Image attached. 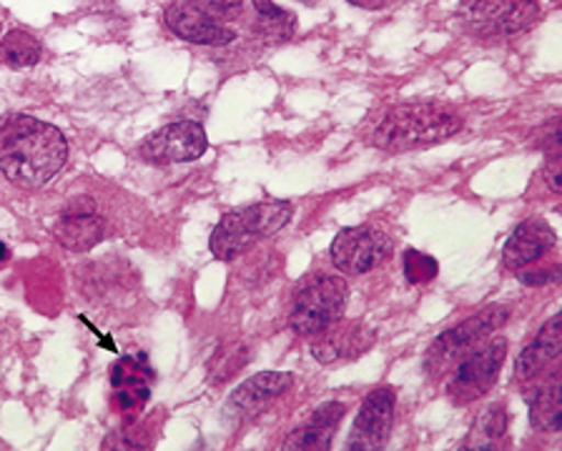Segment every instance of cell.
Wrapping results in <instances>:
<instances>
[{
	"label": "cell",
	"instance_id": "cell-8",
	"mask_svg": "<svg viewBox=\"0 0 562 451\" xmlns=\"http://www.w3.org/2000/svg\"><path fill=\"white\" fill-rule=\"evenodd\" d=\"M206 148V131L199 123L176 121L148 136L146 144L140 146V154L154 164H189L204 156Z\"/></svg>",
	"mask_w": 562,
	"mask_h": 451
},
{
	"label": "cell",
	"instance_id": "cell-16",
	"mask_svg": "<svg viewBox=\"0 0 562 451\" xmlns=\"http://www.w3.org/2000/svg\"><path fill=\"white\" fill-rule=\"evenodd\" d=\"M341 417H345V404L327 402L312 414V419L306 421L302 429H296L294 435L286 439L284 449H329Z\"/></svg>",
	"mask_w": 562,
	"mask_h": 451
},
{
	"label": "cell",
	"instance_id": "cell-19",
	"mask_svg": "<svg viewBox=\"0 0 562 451\" xmlns=\"http://www.w3.org/2000/svg\"><path fill=\"white\" fill-rule=\"evenodd\" d=\"M530 424L538 431H560L562 427V392L560 382L544 384L530 404Z\"/></svg>",
	"mask_w": 562,
	"mask_h": 451
},
{
	"label": "cell",
	"instance_id": "cell-21",
	"mask_svg": "<svg viewBox=\"0 0 562 451\" xmlns=\"http://www.w3.org/2000/svg\"><path fill=\"white\" fill-rule=\"evenodd\" d=\"M507 435V411L503 406H490L485 414H480L477 424L470 431L464 449H497V441Z\"/></svg>",
	"mask_w": 562,
	"mask_h": 451
},
{
	"label": "cell",
	"instance_id": "cell-23",
	"mask_svg": "<svg viewBox=\"0 0 562 451\" xmlns=\"http://www.w3.org/2000/svg\"><path fill=\"white\" fill-rule=\"evenodd\" d=\"M402 269H404V279H407L409 284H415V286L429 284V281H432L439 273V267H437V261L432 259V256L422 253L417 249L404 251Z\"/></svg>",
	"mask_w": 562,
	"mask_h": 451
},
{
	"label": "cell",
	"instance_id": "cell-27",
	"mask_svg": "<svg viewBox=\"0 0 562 451\" xmlns=\"http://www.w3.org/2000/svg\"><path fill=\"white\" fill-rule=\"evenodd\" d=\"M349 3L357 8H364V11H380V8L390 5L392 0H349Z\"/></svg>",
	"mask_w": 562,
	"mask_h": 451
},
{
	"label": "cell",
	"instance_id": "cell-7",
	"mask_svg": "<svg viewBox=\"0 0 562 451\" xmlns=\"http://www.w3.org/2000/svg\"><path fill=\"white\" fill-rule=\"evenodd\" d=\"M331 261L347 277H362L392 253L390 236L374 226H355L341 228L331 241Z\"/></svg>",
	"mask_w": 562,
	"mask_h": 451
},
{
	"label": "cell",
	"instance_id": "cell-26",
	"mask_svg": "<svg viewBox=\"0 0 562 451\" xmlns=\"http://www.w3.org/2000/svg\"><path fill=\"white\" fill-rule=\"evenodd\" d=\"M544 181H548L552 193L562 191V164H560V158H550L548 168H544Z\"/></svg>",
	"mask_w": 562,
	"mask_h": 451
},
{
	"label": "cell",
	"instance_id": "cell-18",
	"mask_svg": "<svg viewBox=\"0 0 562 451\" xmlns=\"http://www.w3.org/2000/svg\"><path fill=\"white\" fill-rule=\"evenodd\" d=\"M211 253L222 261H234L236 256H241L246 249L251 246V238L246 236L241 228V221L236 216V211L226 214L222 221H218L214 234H211Z\"/></svg>",
	"mask_w": 562,
	"mask_h": 451
},
{
	"label": "cell",
	"instance_id": "cell-14",
	"mask_svg": "<svg viewBox=\"0 0 562 451\" xmlns=\"http://www.w3.org/2000/svg\"><path fill=\"white\" fill-rule=\"evenodd\" d=\"M294 376L292 374H279V371H263V374L251 376L249 382H244L228 399L232 411L239 414V417H251L263 406L271 404L292 386Z\"/></svg>",
	"mask_w": 562,
	"mask_h": 451
},
{
	"label": "cell",
	"instance_id": "cell-3",
	"mask_svg": "<svg viewBox=\"0 0 562 451\" xmlns=\"http://www.w3.org/2000/svg\"><path fill=\"white\" fill-rule=\"evenodd\" d=\"M507 306H487L474 316L464 318V322L460 326H454V329L437 336V341L432 343V349H429L425 361L429 374L439 376L445 374L447 369L460 364L477 343H482V339H487L490 334H495L499 326L507 322Z\"/></svg>",
	"mask_w": 562,
	"mask_h": 451
},
{
	"label": "cell",
	"instance_id": "cell-1",
	"mask_svg": "<svg viewBox=\"0 0 562 451\" xmlns=\"http://www.w3.org/2000/svg\"><path fill=\"white\" fill-rule=\"evenodd\" d=\"M68 161L66 136L33 116L0 119V171L21 189H43Z\"/></svg>",
	"mask_w": 562,
	"mask_h": 451
},
{
	"label": "cell",
	"instance_id": "cell-25",
	"mask_svg": "<svg viewBox=\"0 0 562 451\" xmlns=\"http://www.w3.org/2000/svg\"><path fill=\"white\" fill-rule=\"evenodd\" d=\"M187 3L199 8L201 13L216 18V21H222V23H226L228 18L239 15L244 8V0H187Z\"/></svg>",
	"mask_w": 562,
	"mask_h": 451
},
{
	"label": "cell",
	"instance_id": "cell-4",
	"mask_svg": "<svg viewBox=\"0 0 562 451\" xmlns=\"http://www.w3.org/2000/svg\"><path fill=\"white\" fill-rule=\"evenodd\" d=\"M349 289L339 277H316L299 291L289 326L299 336H316L331 326L345 312Z\"/></svg>",
	"mask_w": 562,
	"mask_h": 451
},
{
	"label": "cell",
	"instance_id": "cell-6",
	"mask_svg": "<svg viewBox=\"0 0 562 451\" xmlns=\"http://www.w3.org/2000/svg\"><path fill=\"white\" fill-rule=\"evenodd\" d=\"M507 357V341L505 339H490L485 347L477 343L468 357H464L454 369V376L447 394L454 404H470L485 396L492 386H495L499 369Z\"/></svg>",
	"mask_w": 562,
	"mask_h": 451
},
{
	"label": "cell",
	"instance_id": "cell-13",
	"mask_svg": "<svg viewBox=\"0 0 562 451\" xmlns=\"http://www.w3.org/2000/svg\"><path fill=\"white\" fill-rule=\"evenodd\" d=\"M562 353V322L560 316H552L548 324L542 326L540 334L525 347L515 364V379L517 382H530V379L540 376L550 364H555Z\"/></svg>",
	"mask_w": 562,
	"mask_h": 451
},
{
	"label": "cell",
	"instance_id": "cell-20",
	"mask_svg": "<svg viewBox=\"0 0 562 451\" xmlns=\"http://www.w3.org/2000/svg\"><path fill=\"white\" fill-rule=\"evenodd\" d=\"M0 56L8 66L13 68H29L35 66L43 56L41 41L35 38L33 33L15 29L11 33H5V38L0 41Z\"/></svg>",
	"mask_w": 562,
	"mask_h": 451
},
{
	"label": "cell",
	"instance_id": "cell-9",
	"mask_svg": "<svg viewBox=\"0 0 562 451\" xmlns=\"http://www.w3.org/2000/svg\"><path fill=\"white\" fill-rule=\"evenodd\" d=\"M394 392L390 386L374 388L359 409L355 427L349 431L351 451H376L386 447L394 421Z\"/></svg>",
	"mask_w": 562,
	"mask_h": 451
},
{
	"label": "cell",
	"instance_id": "cell-10",
	"mask_svg": "<svg viewBox=\"0 0 562 451\" xmlns=\"http://www.w3.org/2000/svg\"><path fill=\"white\" fill-rule=\"evenodd\" d=\"M374 331L359 322H334L316 334L312 341V357L319 364H337V361H355L372 349Z\"/></svg>",
	"mask_w": 562,
	"mask_h": 451
},
{
	"label": "cell",
	"instance_id": "cell-12",
	"mask_svg": "<svg viewBox=\"0 0 562 451\" xmlns=\"http://www.w3.org/2000/svg\"><path fill=\"white\" fill-rule=\"evenodd\" d=\"M552 246H555V232H552L544 221H522V224L513 232V236L507 238L503 249V261L507 269L522 271L527 267H532L535 261H540Z\"/></svg>",
	"mask_w": 562,
	"mask_h": 451
},
{
	"label": "cell",
	"instance_id": "cell-28",
	"mask_svg": "<svg viewBox=\"0 0 562 451\" xmlns=\"http://www.w3.org/2000/svg\"><path fill=\"white\" fill-rule=\"evenodd\" d=\"M5 256H8V251H5V246H3V244H0V261H3V259H5Z\"/></svg>",
	"mask_w": 562,
	"mask_h": 451
},
{
	"label": "cell",
	"instance_id": "cell-11",
	"mask_svg": "<svg viewBox=\"0 0 562 451\" xmlns=\"http://www.w3.org/2000/svg\"><path fill=\"white\" fill-rule=\"evenodd\" d=\"M166 25L179 35V38L189 43H199V46H226L236 38V31L228 29L226 23L216 21L199 8L189 5L187 0H176L166 8Z\"/></svg>",
	"mask_w": 562,
	"mask_h": 451
},
{
	"label": "cell",
	"instance_id": "cell-5",
	"mask_svg": "<svg viewBox=\"0 0 562 451\" xmlns=\"http://www.w3.org/2000/svg\"><path fill=\"white\" fill-rule=\"evenodd\" d=\"M535 0H462L460 18L477 35H513L538 21Z\"/></svg>",
	"mask_w": 562,
	"mask_h": 451
},
{
	"label": "cell",
	"instance_id": "cell-15",
	"mask_svg": "<svg viewBox=\"0 0 562 451\" xmlns=\"http://www.w3.org/2000/svg\"><path fill=\"white\" fill-rule=\"evenodd\" d=\"M53 236L58 238L60 246H66L68 251H88L103 238V221L101 216L93 214V208L74 206L68 208L64 216L58 218V224L53 226Z\"/></svg>",
	"mask_w": 562,
	"mask_h": 451
},
{
	"label": "cell",
	"instance_id": "cell-17",
	"mask_svg": "<svg viewBox=\"0 0 562 451\" xmlns=\"http://www.w3.org/2000/svg\"><path fill=\"white\" fill-rule=\"evenodd\" d=\"M236 216L241 221V228L246 236L251 238V244L257 238H269L279 234L289 221L294 216V206L286 201H267V203H254V206H246L236 211Z\"/></svg>",
	"mask_w": 562,
	"mask_h": 451
},
{
	"label": "cell",
	"instance_id": "cell-24",
	"mask_svg": "<svg viewBox=\"0 0 562 451\" xmlns=\"http://www.w3.org/2000/svg\"><path fill=\"white\" fill-rule=\"evenodd\" d=\"M246 359H249V353H246V349H241V347L226 349V351L218 353V357L214 359V364H211V376L222 379V382H224V379L234 376L236 371L249 364V361H246Z\"/></svg>",
	"mask_w": 562,
	"mask_h": 451
},
{
	"label": "cell",
	"instance_id": "cell-22",
	"mask_svg": "<svg viewBox=\"0 0 562 451\" xmlns=\"http://www.w3.org/2000/svg\"><path fill=\"white\" fill-rule=\"evenodd\" d=\"M254 8L261 18V33L274 41H286L294 33V15L271 3V0H254Z\"/></svg>",
	"mask_w": 562,
	"mask_h": 451
},
{
	"label": "cell",
	"instance_id": "cell-2",
	"mask_svg": "<svg viewBox=\"0 0 562 451\" xmlns=\"http://www.w3.org/2000/svg\"><path fill=\"white\" fill-rule=\"evenodd\" d=\"M462 119L454 111L432 103H404L386 111L372 131V144L390 154L427 148L460 134Z\"/></svg>",
	"mask_w": 562,
	"mask_h": 451
}]
</instances>
